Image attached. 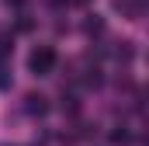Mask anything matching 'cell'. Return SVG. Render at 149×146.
Listing matches in <instances>:
<instances>
[{
  "mask_svg": "<svg viewBox=\"0 0 149 146\" xmlns=\"http://www.w3.org/2000/svg\"><path fill=\"white\" fill-rule=\"evenodd\" d=\"M114 7H118L121 14H128V18H142L146 0H114Z\"/></svg>",
  "mask_w": 149,
  "mask_h": 146,
  "instance_id": "obj_3",
  "label": "cell"
},
{
  "mask_svg": "<svg viewBox=\"0 0 149 146\" xmlns=\"http://www.w3.org/2000/svg\"><path fill=\"white\" fill-rule=\"evenodd\" d=\"M10 52H14V38L7 35V32H0V59H7Z\"/></svg>",
  "mask_w": 149,
  "mask_h": 146,
  "instance_id": "obj_5",
  "label": "cell"
},
{
  "mask_svg": "<svg viewBox=\"0 0 149 146\" xmlns=\"http://www.w3.org/2000/svg\"><path fill=\"white\" fill-rule=\"evenodd\" d=\"M7 4H14V7H24V0H7Z\"/></svg>",
  "mask_w": 149,
  "mask_h": 146,
  "instance_id": "obj_11",
  "label": "cell"
},
{
  "mask_svg": "<svg viewBox=\"0 0 149 146\" xmlns=\"http://www.w3.org/2000/svg\"><path fill=\"white\" fill-rule=\"evenodd\" d=\"M63 111H66V115H80V98L63 91Z\"/></svg>",
  "mask_w": 149,
  "mask_h": 146,
  "instance_id": "obj_4",
  "label": "cell"
},
{
  "mask_svg": "<svg viewBox=\"0 0 149 146\" xmlns=\"http://www.w3.org/2000/svg\"><path fill=\"white\" fill-rule=\"evenodd\" d=\"M83 28H87V35H101V32H104V21H101V18L94 14V18H90V21H87Z\"/></svg>",
  "mask_w": 149,
  "mask_h": 146,
  "instance_id": "obj_7",
  "label": "cell"
},
{
  "mask_svg": "<svg viewBox=\"0 0 149 146\" xmlns=\"http://www.w3.org/2000/svg\"><path fill=\"white\" fill-rule=\"evenodd\" d=\"M0 146H7V143H0Z\"/></svg>",
  "mask_w": 149,
  "mask_h": 146,
  "instance_id": "obj_12",
  "label": "cell"
},
{
  "mask_svg": "<svg viewBox=\"0 0 149 146\" xmlns=\"http://www.w3.org/2000/svg\"><path fill=\"white\" fill-rule=\"evenodd\" d=\"M28 70L35 73V77H49V73L56 70V49L52 45H35L31 56H28Z\"/></svg>",
  "mask_w": 149,
  "mask_h": 146,
  "instance_id": "obj_1",
  "label": "cell"
},
{
  "mask_svg": "<svg viewBox=\"0 0 149 146\" xmlns=\"http://www.w3.org/2000/svg\"><path fill=\"white\" fill-rule=\"evenodd\" d=\"M111 143H128V129H125V125H118L111 132Z\"/></svg>",
  "mask_w": 149,
  "mask_h": 146,
  "instance_id": "obj_8",
  "label": "cell"
},
{
  "mask_svg": "<svg viewBox=\"0 0 149 146\" xmlns=\"http://www.w3.org/2000/svg\"><path fill=\"white\" fill-rule=\"evenodd\" d=\"M24 111H28V115H38V118H42V115L49 111V98H45V94H35V91H31V94L24 98Z\"/></svg>",
  "mask_w": 149,
  "mask_h": 146,
  "instance_id": "obj_2",
  "label": "cell"
},
{
  "mask_svg": "<svg viewBox=\"0 0 149 146\" xmlns=\"http://www.w3.org/2000/svg\"><path fill=\"white\" fill-rule=\"evenodd\" d=\"M10 87V73H7V66H0V91H7Z\"/></svg>",
  "mask_w": 149,
  "mask_h": 146,
  "instance_id": "obj_9",
  "label": "cell"
},
{
  "mask_svg": "<svg viewBox=\"0 0 149 146\" xmlns=\"http://www.w3.org/2000/svg\"><path fill=\"white\" fill-rule=\"evenodd\" d=\"M49 4H52V7H66L70 0H49Z\"/></svg>",
  "mask_w": 149,
  "mask_h": 146,
  "instance_id": "obj_10",
  "label": "cell"
},
{
  "mask_svg": "<svg viewBox=\"0 0 149 146\" xmlns=\"http://www.w3.org/2000/svg\"><path fill=\"white\" fill-rule=\"evenodd\" d=\"M114 56H118V59H125V63H128V59H132V56H135V49H132V42H118V49H114Z\"/></svg>",
  "mask_w": 149,
  "mask_h": 146,
  "instance_id": "obj_6",
  "label": "cell"
}]
</instances>
